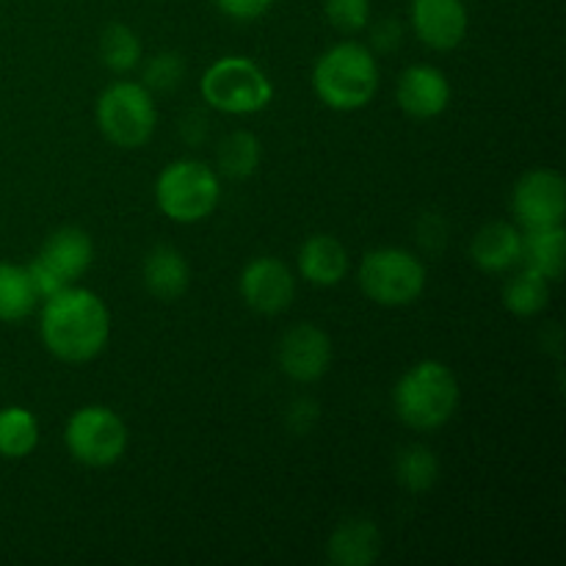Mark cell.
I'll list each match as a JSON object with an SVG mask.
<instances>
[{
    "label": "cell",
    "instance_id": "6da1fadb",
    "mask_svg": "<svg viewBox=\"0 0 566 566\" xmlns=\"http://www.w3.org/2000/svg\"><path fill=\"white\" fill-rule=\"evenodd\" d=\"M39 335L61 363H92L108 346L111 313L97 293L70 285L42 302Z\"/></svg>",
    "mask_w": 566,
    "mask_h": 566
},
{
    "label": "cell",
    "instance_id": "7a4b0ae2",
    "mask_svg": "<svg viewBox=\"0 0 566 566\" xmlns=\"http://www.w3.org/2000/svg\"><path fill=\"white\" fill-rule=\"evenodd\" d=\"M462 390L457 374L440 359H423L398 379L392 407L398 420L412 431H437L457 415Z\"/></svg>",
    "mask_w": 566,
    "mask_h": 566
},
{
    "label": "cell",
    "instance_id": "3957f363",
    "mask_svg": "<svg viewBox=\"0 0 566 566\" xmlns=\"http://www.w3.org/2000/svg\"><path fill=\"white\" fill-rule=\"evenodd\" d=\"M315 97L332 111H359L379 92V64L368 44L340 42L313 66Z\"/></svg>",
    "mask_w": 566,
    "mask_h": 566
},
{
    "label": "cell",
    "instance_id": "277c9868",
    "mask_svg": "<svg viewBox=\"0 0 566 566\" xmlns=\"http://www.w3.org/2000/svg\"><path fill=\"white\" fill-rule=\"evenodd\" d=\"M221 199V177L208 164L180 158L166 166L155 180V202L166 219L177 224H197L216 213Z\"/></svg>",
    "mask_w": 566,
    "mask_h": 566
},
{
    "label": "cell",
    "instance_id": "5b68a950",
    "mask_svg": "<svg viewBox=\"0 0 566 566\" xmlns=\"http://www.w3.org/2000/svg\"><path fill=\"white\" fill-rule=\"evenodd\" d=\"M202 99L213 111L230 116H249L269 108L274 97L271 77L243 55H224L205 70L199 81Z\"/></svg>",
    "mask_w": 566,
    "mask_h": 566
},
{
    "label": "cell",
    "instance_id": "8992f818",
    "mask_svg": "<svg viewBox=\"0 0 566 566\" xmlns=\"http://www.w3.org/2000/svg\"><path fill=\"white\" fill-rule=\"evenodd\" d=\"M359 291L379 307H407L426 291V265L401 247H379L359 263Z\"/></svg>",
    "mask_w": 566,
    "mask_h": 566
},
{
    "label": "cell",
    "instance_id": "52a82bcc",
    "mask_svg": "<svg viewBox=\"0 0 566 566\" xmlns=\"http://www.w3.org/2000/svg\"><path fill=\"white\" fill-rule=\"evenodd\" d=\"M99 133L111 144L122 149H138L153 138L158 125V111H155L153 92L144 83L119 81L111 83L97 99L94 108Z\"/></svg>",
    "mask_w": 566,
    "mask_h": 566
},
{
    "label": "cell",
    "instance_id": "ba28073f",
    "mask_svg": "<svg viewBox=\"0 0 566 566\" xmlns=\"http://www.w3.org/2000/svg\"><path fill=\"white\" fill-rule=\"evenodd\" d=\"M92 260L94 243L86 230H81V227H59L55 232H50L36 258L28 263V274H31L33 287L39 293V302L75 285L88 271Z\"/></svg>",
    "mask_w": 566,
    "mask_h": 566
},
{
    "label": "cell",
    "instance_id": "9c48e42d",
    "mask_svg": "<svg viewBox=\"0 0 566 566\" xmlns=\"http://www.w3.org/2000/svg\"><path fill=\"white\" fill-rule=\"evenodd\" d=\"M127 440L130 437H127L125 420L114 409L99 407V403L81 407L66 420V451L86 468H111L119 462L127 451Z\"/></svg>",
    "mask_w": 566,
    "mask_h": 566
},
{
    "label": "cell",
    "instance_id": "30bf717a",
    "mask_svg": "<svg viewBox=\"0 0 566 566\" xmlns=\"http://www.w3.org/2000/svg\"><path fill=\"white\" fill-rule=\"evenodd\" d=\"M512 213L517 227L547 230L562 227L566 219V182L553 169H531L514 182Z\"/></svg>",
    "mask_w": 566,
    "mask_h": 566
},
{
    "label": "cell",
    "instance_id": "8fae6325",
    "mask_svg": "<svg viewBox=\"0 0 566 566\" xmlns=\"http://www.w3.org/2000/svg\"><path fill=\"white\" fill-rule=\"evenodd\" d=\"M282 374L296 385H313L324 379L332 365V340L321 326L296 324L282 335L276 348Z\"/></svg>",
    "mask_w": 566,
    "mask_h": 566
},
{
    "label": "cell",
    "instance_id": "7c38bea8",
    "mask_svg": "<svg viewBox=\"0 0 566 566\" xmlns=\"http://www.w3.org/2000/svg\"><path fill=\"white\" fill-rule=\"evenodd\" d=\"M238 291L249 310L260 315H280L296 296V276L282 260L258 258L241 271Z\"/></svg>",
    "mask_w": 566,
    "mask_h": 566
},
{
    "label": "cell",
    "instance_id": "4fadbf2b",
    "mask_svg": "<svg viewBox=\"0 0 566 566\" xmlns=\"http://www.w3.org/2000/svg\"><path fill=\"white\" fill-rule=\"evenodd\" d=\"M412 31L426 48L453 50L468 36V9L464 0H412L409 3Z\"/></svg>",
    "mask_w": 566,
    "mask_h": 566
},
{
    "label": "cell",
    "instance_id": "5bb4252c",
    "mask_svg": "<svg viewBox=\"0 0 566 566\" xmlns=\"http://www.w3.org/2000/svg\"><path fill=\"white\" fill-rule=\"evenodd\" d=\"M398 108L412 119H434L451 103V83L446 72L431 64L407 66L396 86Z\"/></svg>",
    "mask_w": 566,
    "mask_h": 566
},
{
    "label": "cell",
    "instance_id": "9a60e30c",
    "mask_svg": "<svg viewBox=\"0 0 566 566\" xmlns=\"http://www.w3.org/2000/svg\"><path fill=\"white\" fill-rule=\"evenodd\" d=\"M470 260L486 274H506L523 263V230L509 221H490L470 241Z\"/></svg>",
    "mask_w": 566,
    "mask_h": 566
},
{
    "label": "cell",
    "instance_id": "2e32d148",
    "mask_svg": "<svg viewBox=\"0 0 566 566\" xmlns=\"http://www.w3.org/2000/svg\"><path fill=\"white\" fill-rule=\"evenodd\" d=\"M144 287L153 293L160 302H177L186 296L188 285H191V265H188L186 254L180 249L160 243V247L149 249L142 265Z\"/></svg>",
    "mask_w": 566,
    "mask_h": 566
},
{
    "label": "cell",
    "instance_id": "e0dca14e",
    "mask_svg": "<svg viewBox=\"0 0 566 566\" xmlns=\"http://www.w3.org/2000/svg\"><path fill=\"white\" fill-rule=\"evenodd\" d=\"M381 553V534L374 520L348 517L332 531L326 556L335 566H370Z\"/></svg>",
    "mask_w": 566,
    "mask_h": 566
},
{
    "label": "cell",
    "instance_id": "ac0fdd59",
    "mask_svg": "<svg viewBox=\"0 0 566 566\" xmlns=\"http://www.w3.org/2000/svg\"><path fill=\"white\" fill-rule=\"evenodd\" d=\"M302 280L315 287H335L348 274V252L335 235H310L298 249Z\"/></svg>",
    "mask_w": 566,
    "mask_h": 566
},
{
    "label": "cell",
    "instance_id": "d6986e66",
    "mask_svg": "<svg viewBox=\"0 0 566 566\" xmlns=\"http://www.w3.org/2000/svg\"><path fill=\"white\" fill-rule=\"evenodd\" d=\"M501 302L517 318H534L551 304V280L520 263L517 269H512V276L503 282Z\"/></svg>",
    "mask_w": 566,
    "mask_h": 566
},
{
    "label": "cell",
    "instance_id": "ffe728a7",
    "mask_svg": "<svg viewBox=\"0 0 566 566\" xmlns=\"http://www.w3.org/2000/svg\"><path fill=\"white\" fill-rule=\"evenodd\" d=\"M523 265L539 271L545 280L558 282L566 265V232L562 227L523 232Z\"/></svg>",
    "mask_w": 566,
    "mask_h": 566
},
{
    "label": "cell",
    "instance_id": "44dd1931",
    "mask_svg": "<svg viewBox=\"0 0 566 566\" xmlns=\"http://www.w3.org/2000/svg\"><path fill=\"white\" fill-rule=\"evenodd\" d=\"M260 155V138L252 130H232L227 133L216 149V171L227 180H249L258 171Z\"/></svg>",
    "mask_w": 566,
    "mask_h": 566
},
{
    "label": "cell",
    "instance_id": "7402d4cb",
    "mask_svg": "<svg viewBox=\"0 0 566 566\" xmlns=\"http://www.w3.org/2000/svg\"><path fill=\"white\" fill-rule=\"evenodd\" d=\"M39 293L33 287L28 265L0 263V321L17 324L36 310Z\"/></svg>",
    "mask_w": 566,
    "mask_h": 566
},
{
    "label": "cell",
    "instance_id": "603a6c76",
    "mask_svg": "<svg viewBox=\"0 0 566 566\" xmlns=\"http://www.w3.org/2000/svg\"><path fill=\"white\" fill-rule=\"evenodd\" d=\"M39 446V420L25 407H3L0 409V457L25 459Z\"/></svg>",
    "mask_w": 566,
    "mask_h": 566
},
{
    "label": "cell",
    "instance_id": "cb8c5ba5",
    "mask_svg": "<svg viewBox=\"0 0 566 566\" xmlns=\"http://www.w3.org/2000/svg\"><path fill=\"white\" fill-rule=\"evenodd\" d=\"M440 479V459L429 446H403L396 457V481L407 492H429Z\"/></svg>",
    "mask_w": 566,
    "mask_h": 566
},
{
    "label": "cell",
    "instance_id": "d4e9b609",
    "mask_svg": "<svg viewBox=\"0 0 566 566\" xmlns=\"http://www.w3.org/2000/svg\"><path fill=\"white\" fill-rule=\"evenodd\" d=\"M99 61L116 75L136 70L142 64V39L125 22H111L99 33Z\"/></svg>",
    "mask_w": 566,
    "mask_h": 566
},
{
    "label": "cell",
    "instance_id": "484cf974",
    "mask_svg": "<svg viewBox=\"0 0 566 566\" xmlns=\"http://www.w3.org/2000/svg\"><path fill=\"white\" fill-rule=\"evenodd\" d=\"M182 75H186V59L177 50H160L149 55L142 70V81L149 92H171L180 86Z\"/></svg>",
    "mask_w": 566,
    "mask_h": 566
},
{
    "label": "cell",
    "instance_id": "4316f807",
    "mask_svg": "<svg viewBox=\"0 0 566 566\" xmlns=\"http://www.w3.org/2000/svg\"><path fill=\"white\" fill-rule=\"evenodd\" d=\"M329 25L340 33H359L370 22V0H324Z\"/></svg>",
    "mask_w": 566,
    "mask_h": 566
},
{
    "label": "cell",
    "instance_id": "83f0119b",
    "mask_svg": "<svg viewBox=\"0 0 566 566\" xmlns=\"http://www.w3.org/2000/svg\"><path fill=\"white\" fill-rule=\"evenodd\" d=\"M318 403L310 401V398H296V401L287 407V426H291L293 434H307L315 423H318Z\"/></svg>",
    "mask_w": 566,
    "mask_h": 566
},
{
    "label": "cell",
    "instance_id": "f1b7e54d",
    "mask_svg": "<svg viewBox=\"0 0 566 566\" xmlns=\"http://www.w3.org/2000/svg\"><path fill=\"white\" fill-rule=\"evenodd\" d=\"M271 3H274V0H216V6H219L227 17H232V20H241V22L263 17L265 11H269Z\"/></svg>",
    "mask_w": 566,
    "mask_h": 566
},
{
    "label": "cell",
    "instance_id": "f546056e",
    "mask_svg": "<svg viewBox=\"0 0 566 566\" xmlns=\"http://www.w3.org/2000/svg\"><path fill=\"white\" fill-rule=\"evenodd\" d=\"M403 39V31L401 25H398V20H381L376 22L374 31H370V44H374L379 53H390V50H396L398 44H401Z\"/></svg>",
    "mask_w": 566,
    "mask_h": 566
}]
</instances>
